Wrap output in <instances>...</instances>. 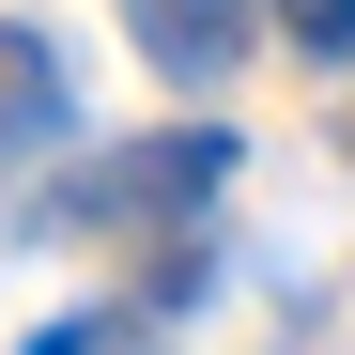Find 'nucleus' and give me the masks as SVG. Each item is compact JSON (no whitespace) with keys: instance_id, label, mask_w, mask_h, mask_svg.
Returning <instances> with one entry per match:
<instances>
[{"instance_id":"4","label":"nucleus","mask_w":355,"mask_h":355,"mask_svg":"<svg viewBox=\"0 0 355 355\" xmlns=\"http://www.w3.org/2000/svg\"><path fill=\"white\" fill-rule=\"evenodd\" d=\"M278 31L309 46V62H355V0H278Z\"/></svg>"},{"instance_id":"2","label":"nucleus","mask_w":355,"mask_h":355,"mask_svg":"<svg viewBox=\"0 0 355 355\" xmlns=\"http://www.w3.org/2000/svg\"><path fill=\"white\" fill-rule=\"evenodd\" d=\"M248 16H263V0H124L139 62H155V78H186V93H216L232 62H248Z\"/></svg>"},{"instance_id":"1","label":"nucleus","mask_w":355,"mask_h":355,"mask_svg":"<svg viewBox=\"0 0 355 355\" xmlns=\"http://www.w3.org/2000/svg\"><path fill=\"white\" fill-rule=\"evenodd\" d=\"M216 186H232V139H216V124H186V139H139L124 170H93L78 216H186V201H216Z\"/></svg>"},{"instance_id":"3","label":"nucleus","mask_w":355,"mask_h":355,"mask_svg":"<svg viewBox=\"0 0 355 355\" xmlns=\"http://www.w3.org/2000/svg\"><path fill=\"white\" fill-rule=\"evenodd\" d=\"M78 124V78H62V46L46 31H0V155H46Z\"/></svg>"}]
</instances>
